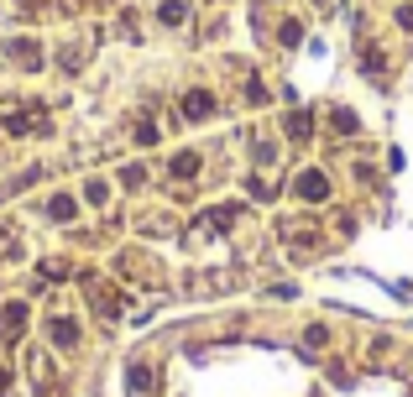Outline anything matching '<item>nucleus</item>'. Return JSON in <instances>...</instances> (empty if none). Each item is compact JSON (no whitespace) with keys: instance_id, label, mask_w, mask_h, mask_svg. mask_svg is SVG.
Instances as JSON below:
<instances>
[{"instance_id":"39448f33","label":"nucleus","mask_w":413,"mask_h":397,"mask_svg":"<svg viewBox=\"0 0 413 397\" xmlns=\"http://www.w3.org/2000/svg\"><path fill=\"white\" fill-rule=\"evenodd\" d=\"M298 194H304V198H324V194H330L324 173H304V178H298Z\"/></svg>"},{"instance_id":"7ed1b4c3","label":"nucleus","mask_w":413,"mask_h":397,"mask_svg":"<svg viewBox=\"0 0 413 397\" xmlns=\"http://www.w3.org/2000/svg\"><path fill=\"white\" fill-rule=\"evenodd\" d=\"M183 116H189V120H204V116H214V94H210V89H194L189 100H183Z\"/></svg>"},{"instance_id":"f03ea898","label":"nucleus","mask_w":413,"mask_h":397,"mask_svg":"<svg viewBox=\"0 0 413 397\" xmlns=\"http://www.w3.org/2000/svg\"><path fill=\"white\" fill-rule=\"evenodd\" d=\"M48 340L58 351H73V345H79V324H73V319H48Z\"/></svg>"},{"instance_id":"9d476101","label":"nucleus","mask_w":413,"mask_h":397,"mask_svg":"<svg viewBox=\"0 0 413 397\" xmlns=\"http://www.w3.org/2000/svg\"><path fill=\"white\" fill-rule=\"evenodd\" d=\"M6 387H11V371H0V397H6Z\"/></svg>"},{"instance_id":"20e7f679","label":"nucleus","mask_w":413,"mask_h":397,"mask_svg":"<svg viewBox=\"0 0 413 397\" xmlns=\"http://www.w3.org/2000/svg\"><path fill=\"white\" fill-rule=\"evenodd\" d=\"M73 214H79V204H73V198H68V194H53V198H48V220H58V225H68V220H73Z\"/></svg>"},{"instance_id":"423d86ee","label":"nucleus","mask_w":413,"mask_h":397,"mask_svg":"<svg viewBox=\"0 0 413 397\" xmlns=\"http://www.w3.org/2000/svg\"><path fill=\"white\" fill-rule=\"evenodd\" d=\"M84 198H89V204L100 210V204L110 198V183H105V178H89V183H84Z\"/></svg>"},{"instance_id":"1a4fd4ad","label":"nucleus","mask_w":413,"mask_h":397,"mask_svg":"<svg viewBox=\"0 0 413 397\" xmlns=\"http://www.w3.org/2000/svg\"><path fill=\"white\" fill-rule=\"evenodd\" d=\"M147 387H152V371L147 366H131V392H147Z\"/></svg>"},{"instance_id":"6e6552de","label":"nucleus","mask_w":413,"mask_h":397,"mask_svg":"<svg viewBox=\"0 0 413 397\" xmlns=\"http://www.w3.org/2000/svg\"><path fill=\"white\" fill-rule=\"evenodd\" d=\"M183 16H189V6H183V0H167V6H163V21H167V26H178Z\"/></svg>"},{"instance_id":"0eeeda50","label":"nucleus","mask_w":413,"mask_h":397,"mask_svg":"<svg viewBox=\"0 0 413 397\" xmlns=\"http://www.w3.org/2000/svg\"><path fill=\"white\" fill-rule=\"evenodd\" d=\"M194 173H199V157H194V152L173 157V178H194Z\"/></svg>"},{"instance_id":"f257e3e1","label":"nucleus","mask_w":413,"mask_h":397,"mask_svg":"<svg viewBox=\"0 0 413 397\" xmlns=\"http://www.w3.org/2000/svg\"><path fill=\"white\" fill-rule=\"evenodd\" d=\"M26 329V304H6L0 308V340H21Z\"/></svg>"}]
</instances>
